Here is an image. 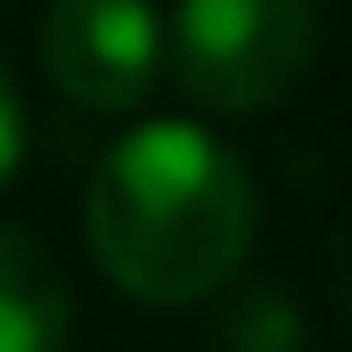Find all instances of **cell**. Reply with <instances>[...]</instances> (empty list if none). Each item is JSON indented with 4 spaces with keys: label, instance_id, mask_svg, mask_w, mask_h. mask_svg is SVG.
I'll list each match as a JSON object with an SVG mask.
<instances>
[{
    "label": "cell",
    "instance_id": "5b68a950",
    "mask_svg": "<svg viewBox=\"0 0 352 352\" xmlns=\"http://www.w3.org/2000/svg\"><path fill=\"white\" fill-rule=\"evenodd\" d=\"M216 345L223 352H302V309L280 287H245L223 302L216 316Z\"/></svg>",
    "mask_w": 352,
    "mask_h": 352
},
{
    "label": "cell",
    "instance_id": "7a4b0ae2",
    "mask_svg": "<svg viewBox=\"0 0 352 352\" xmlns=\"http://www.w3.org/2000/svg\"><path fill=\"white\" fill-rule=\"evenodd\" d=\"M316 0H173L166 72L209 116H266L309 79Z\"/></svg>",
    "mask_w": 352,
    "mask_h": 352
},
{
    "label": "cell",
    "instance_id": "6da1fadb",
    "mask_svg": "<svg viewBox=\"0 0 352 352\" xmlns=\"http://www.w3.org/2000/svg\"><path fill=\"white\" fill-rule=\"evenodd\" d=\"M259 230L245 158L201 122H137L108 144L87 187V245L122 295L173 309L237 274Z\"/></svg>",
    "mask_w": 352,
    "mask_h": 352
},
{
    "label": "cell",
    "instance_id": "3957f363",
    "mask_svg": "<svg viewBox=\"0 0 352 352\" xmlns=\"http://www.w3.org/2000/svg\"><path fill=\"white\" fill-rule=\"evenodd\" d=\"M43 72L79 108H137L166 72V14L151 0H51Z\"/></svg>",
    "mask_w": 352,
    "mask_h": 352
},
{
    "label": "cell",
    "instance_id": "52a82bcc",
    "mask_svg": "<svg viewBox=\"0 0 352 352\" xmlns=\"http://www.w3.org/2000/svg\"><path fill=\"white\" fill-rule=\"evenodd\" d=\"M338 287H345V302H352V237H338Z\"/></svg>",
    "mask_w": 352,
    "mask_h": 352
},
{
    "label": "cell",
    "instance_id": "277c9868",
    "mask_svg": "<svg viewBox=\"0 0 352 352\" xmlns=\"http://www.w3.org/2000/svg\"><path fill=\"white\" fill-rule=\"evenodd\" d=\"M72 287L29 230L0 223V352H65Z\"/></svg>",
    "mask_w": 352,
    "mask_h": 352
},
{
    "label": "cell",
    "instance_id": "8992f818",
    "mask_svg": "<svg viewBox=\"0 0 352 352\" xmlns=\"http://www.w3.org/2000/svg\"><path fill=\"white\" fill-rule=\"evenodd\" d=\"M22 144H29V122H22V94H14L8 65H0V187L14 180V166H22Z\"/></svg>",
    "mask_w": 352,
    "mask_h": 352
}]
</instances>
